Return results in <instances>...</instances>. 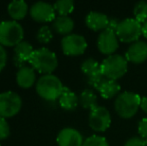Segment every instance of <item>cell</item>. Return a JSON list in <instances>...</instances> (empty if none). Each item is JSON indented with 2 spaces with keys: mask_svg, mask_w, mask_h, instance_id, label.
Returning <instances> with one entry per match:
<instances>
[{
  "mask_svg": "<svg viewBox=\"0 0 147 146\" xmlns=\"http://www.w3.org/2000/svg\"><path fill=\"white\" fill-rule=\"evenodd\" d=\"M119 22L117 19L114 18H109V22H108V26H107V29L112 30V31H116L118 25H119Z\"/></svg>",
  "mask_w": 147,
  "mask_h": 146,
  "instance_id": "4dcf8cb0",
  "label": "cell"
},
{
  "mask_svg": "<svg viewBox=\"0 0 147 146\" xmlns=\"http://www.w3.org/2000/svg\"><path fill=\"white\" fill-rule=\"evenodd\" d=\"M74 20L70 16H56L52 23L54 31L61 35H69L74 29Z\"/></svg>",
  "mask_w": 147,
  "mask_h": 146,
  "instance_id": "ac0fdd59",
  "label": "cell"
},
{
  "mask_svg": "<svg viewBox=\"0 0 147 146\" xmlns=\"http://www.w3.org/2000/svg\"><path fill=\"white\" fill-rule=\"evenodd\" d=\"M24 38V29L15 20L0 22V44L2 46L15 47Z\"/></svg>",
  "mask_w": 147,
  "mask_h": 146,
  "instance_id": "5b68a950",
  "label": "cell"
},
{
  "mask_svg": "<svg viewBox=\"0 0 147 146\" xmlns=\"http://www.w3.org/2000/svg\"><path fill=\"white\" fill-rule=\"evenodd\" d=\"M10 135V126L5 118L0 117V140L6 139Z\"/></svg>",
  "mask_w": 147,
  "mask_h": 146,
  "instance_id": "4316f807",
  "label": "cell"
},
{
  "mask_svg": "<svg viewBox=\"0 0 147 146\" xmlns=\"http://www.w3.org/2000/svg\"><path fill=\"white\" fill-rule=\"evenodd\" d=\"M123 146H146V143L140 136H133L128 139Z\"/></svg>",
  "mask_w": 147,
  "mask_h": 146,
  "instance_id": "f1b7e54d",
  "label": "cell"
},
{
  "mask_svg": "<svg viewBox=\"0 0 147 146\" xmlns=\"http://www.w3.org/2000/svg\"><path fill=\"white\" fill-rule=\"evenodd\" d=\"M100 68L105 78L117 81L123 77L128 70V61L125 56L113 54L107 56L100 63Z\"/></svg>",
  "mask_w": 147,
  "mask_h": 146,
  "instance_id": "277c9868",
  "label": "cell"
},
{
  "mask_svg": "<svg viewBox=\"0 0 147 146\" xmlns=\"http://www.w3.org/2000/svg\"><path fill=\"white\" fill-rule=\"evenodd\" d=\"M79 104L84 109L92 110L98 106V98L92 89H85L79 95Z\"/></svg>",
  "mask_w": 147,
  "mask_h": 146,
  "instance_id": "44dd1931",
  "label": "cell"
},
{
  "mask_svg": "<svg viewBox=\"0 0 147 146\" xmlns=\"http://www.w3.org/2000/svg\"><path fill=\"white\" fill-rule=\"evenodd\" d=\"M54 9L60 16H68L74 10V2L72 0H58L54 4Z\"/></svg>",
  "mask_w": 147,
  "mask_h": 146,
  "instance_id": "603a6c76",
  "label": "cell"
},
{
  "mask_svg": "<svg viewBox=\"0 0 147 146\" xmlns=\"http://www.w3.org/2000/svg\"><path fill=\"white\" fill-rule=\"evenodd\" d=\"M97 90H98L99 94L102 96V98H104V99H111V98L114 97L116 98L121 93L120 92L121 86L115 80H110L105 78L104 81L102 82V84L99 86V88Z\"/></svg>",
  "mask_w": 147,
  "mask_h": 146,
  "instance_id": "e0dca14e",
  "label": "cell"
},
{
  "mask_svg": "<svg viewBox=\"0 0 147 146\" xmlns=\"http://www.w3.org/2000/svg\"><path fill=\"white\" fill-rule=\"evenodd\" d=\"M141 97L131 91H123L115 98L114 110L118 116L123 119H130L138 112Z\"/></svg>",
  "mask_w": 147,
  "mask_h": 146,
  "instance_id": "6da1fadb",
  "label": "cell"
},
{
  "mask_svg": "<svg viewBox=\"0 0 147 146\" xmlns=\"http://www.w3.org/2000/svg\"><path fill=\"white\" fill-rule=\"evenodd\" d=\"M22 99L19 94L14 91H5L0 93V117L10 118L20 112Z\"/></svg>",
  "mask_w": 147,
  "mask_h": 146,
  "instance_id": "52a82bcc",
  "label": "cell"
},
{
  "mask_svg": "<svg viewBox=\"0 0 147 146\" xmlns=\"http://www.w3.org/2000/svg\"><path fill=\"white\" fill-rule=\"evenodd\" d=\"M88 124L95 132H104L111 125V114L104 106H97L89 112Z\"/></svg>",
  "mask_w": 147,
  "mask_h": 146,
  "instance_id": "ba28073f",
  "label": "cell"
},
{
  "mask_svg": "<svg viewBox=\"0 0 147 146\" xmlns=\"http://www.w3.org/2000/svg\"><path fill=\"white\" fill-rule=\"evenodd\" d=\"M33 52H34V49L29 42L24 40L21 41L19 44L14 47V64L19 68L26 66L25 63L29 62V59L32 56Z\"/></svg>",
  "mask_w": 147,
  "mask_h": 146,
  "instance_id": "5bb4252c",
  "label": "cell"
},
{
  "mask_svg": "<svg viewBox=\"0 0 147 146\" xmlns=\"http://www.w3.org/2000/svg\"><path fill=\"white\" fill-rule=\"evenodd\" d=\"M7 63V52L4 46L0 44V72L4 69Z\"/></svg>",
  "mask_w": 147,
  "mask_h": 146,
  "instance_id": "f546056e",
  "label": "cell"
},
{
  "mask_svg": "<svg viewBox=\"0 0 147 146\" xmlns=\"http://www.w3.org/2000/svg\"><path fill=\"white\" fill-rule=\"evenodd\" d=\"M56 142L58 146H82L84 139L77 129L73 127H65L58 132Z\"/></svg>",
  "mask_w": 147,
  "mask_h": 146,
  "instance_id": "7c38bea8",
  "label": "cell"
},
{
  "mask_svg": "<svg viewBox=\"0 0 147 146\" xmlns=\"http://www.w3.org/2000/svg\"><path fill=\"white\" fill-rule=\"evenodd\" d=\"M133 15L134 19L138 22L143 24L147 21V2L146 1H139L135 3L133 7Z\"/></svg>",
  "mask_w": 147,
  "mask_h": 146,
  "instance_id": "cb8c5ba5",
  "label": "cell"
},
{
  "mask_svg": "<svg viewBox=\"0 0 147 146\" xmlns=\"http://www.w3.org/2000/svg\"><path fill=\"white\" fill-rule=\"evenodd\" d=\"M144 141H145V143H146V146H147V140H144Z\"/></svg>",
  "mask_w": 147,
  "mask_h": 146,
  "instance_id": "836d02e7",
  "label": "cell"
},
{
  "mask_svg": "<svg viewBox=\"0 0 147 146\" xmlns=\"http://www.w3.org/2000/svg\"><path fill=\"white\" fill-rule=\"evenodd\" d=\"M115 33L121 42L132 44L142 35V24L134 18H126L119 22Z\"/></svg>",
  "mask_w": 147,
  "mask_h": 146,
  "instance_id": "8992f818",
  "label": "cell"
},
{
  "mask_svg": "<svg viewBox=\"0 0 147 146\" xmlns=\"http://www.w3.org/2000/svg\"><path fill=\"white\" fill-rule=\"evenodd\" d=\"M82 146H109V143L105 137L94 134L87 137Z\"/></svg>",
  "mask_w": 147,
  "mask_h": 146,
  "instance_id": "484cf974",
  "label": "cell"
},
{
  "mask_svg": "<svg viewBox=\"0 0 147 146\" xmlns=\"http://www.w3.org/2000/svg\"><path fill=\"white\" fill-rule=\"evenodd\" d=\"M30 16L33 20L41 23L53 22L56 18V11L52 4L44 1H38L35 2L30 7Z\"/></svg>",
  "mask_w": 147,
  "mask_h": 146,
  "instance_id": "30bf717a",
  "label": "cell"
},
{
  "mask_svg": "<svg viewBox=\"0 0 147 146\" xmlns=\"http://www.w3.org/2000/svg\"><path fill=\"white\" fill-rule=\"evenodd\" d=\"M7 11L13 20H21L28 13V4L24 0H13L8 4Z\"/></svg>",
  "mask_w": 147,
  "mask_h": 146,
  "instance_id": "d6986e66",
  "label": "cell"
},
{
  "mask_svg": "<svg viewBox=\"0 0 147 146\" xmlns=\"http://www.w3.org/2000/svg\"><path fill=\"white\" fill-rule=\"evenodd\" d=\"M58 100L61 108L68 111L74 110L79 104V97L68 87H64L63 92Z\"/></svg>",
  "mask_w": 147,
  "mask_h": 146,
  "instance_id": "ffe728a7",
  "label": "cell"
},
{
  "mask_svg": "<svg viewBox=\"0 0 147 146\" xmlns=\"http://www.w3.org/2000/svg\"><path fill=\"white\" fill-rule=\"evenodd\" d=\"M142 35L147 39V21L142 24Z\"/></svg>",
  "mask_w": 147,
  "mask_h": 146,
  "instance_id": "d6a6232c",
  "label": "cell"
},
{
  "mask_svg": "<svg viewBox=\"0 0 147 146\" xmlns=\"http://www.w3.org/2000/svg\"><path fill=\"white\" fill-rule=\"evenodd\" d=\"M140 109L147 114V96L141 97V102H140Z\"/></svg>",
  "mask_w": 147,
  "mask_h": 146,
  "instance_id": "1f68e13d",
  "label": "cell"
},
{
  "mask_svg": "<svg viewBox=\"0 0 147 146\" xmlns=\"http://www.w3.org/2000/svg\"><path fill=\"white\" fill-rule=\"evenodd\" d=\"M36 38L37 40L40 43L43 44H47L51 41V39L53 38V33L52 30L50 29V27L47 25H42L40 28L38 29L36 34Z\"/></svg>",
  "mask_w": 147,
  "mask_h": 146,
  "instance_id": "d4e9b609",
  "label": "cell"
},
{
  "mask_svg": "<svg viewBox=\"0 0 147 146\" xmlns=\"http://www.w3.org/2000/svg\"><path fill=\"white\" fill-rule=\"evenodd\" d=\"M125 58L128 62L133 64H141L147 60V43L143 40H138L130 44L126 50Z\"/></svg>",
  "mask_w": 147,
  "mask_h": 146,
  "instance_id": "4fadbf2b",
  "label": "cell"
},
{
  "mask_svg": "<svg viewBox=\"0 0 147 146\" xmlns=\"http://www.w3.org/2000/svg\"><path fill=\"white\" fill-rule=\"evenodd\" d=\"M65 86L57 76L53 74L43 75L36 82V92L41 98L47 101L59 99Z\"/></svg>",
  "mask_w": 147,
  "mask_h": 146,
  "instance_id": "7a4b0ae2",
  "label": "cell"
},
{
  "mask_svg": "<svg viewBox=\"0 0 147 146\" xmlns=\"http://www.w3.org/2000/svg\"><path fill=\"white\" fill-rule=\"evenodd\" d=\"M81 71L86 75V77H89L91 75H94L97 72L101 71L100 63L94 58H87L81 63Z\"/></svg>",
  "mask_w": 147,
  "mask_h": 146,
  "instance_id": "7402d4cb",
  "label": "cell"
},
{
  "mask_svg": "<svg viewBox=\"0 0 147 146\" xmlns=\"http://www.w3.org/2000/svg\"><path fill=\"white\" fill-rule=\"evenodd\" d=\"M62 51L67 56H78L85 52L87 48V41L80 34L71 33L66 35L61 40Z\"/></svg>",
  "mask_w": 147,
  "mask_h": 146,
  "instance_id": "9c48e42d",
  "label": "cell"
},
{
  "mask_svg": "<svg viewBox=\"0 0 147 146\" xmlns=\"http://www.w3.org/2000/svg\"><path fill=\"white\" fill-rule=\"evenodd\" d=\"M0 146H1V144H0Z\"/></svg>",
  "mask_w": 147,
  "mask_h": 146,
  "instance_id": "e575fe53",
  "label": "cell"
},
{
  "mask_svg": "<svg viewBox=\"0 0 147 146\" xmlns=\"http://www.w3.org/2000/svg\"><path fill=\"white\" fill-rule=\"evenodd\" d=\"M138 134L144 140H147V117L142 118L138 123Z\"/></svg>",
  "mask_w": 147,
  "mask_h": 146,
  "instance_id": "83f0119b",
  "label": "cell"
},
{
  "mask_svg": "<svg viewBox=\"0 0 147 146\" xmlns=\"http://www.w3.org/2000/svg\"><path fill=\"white\" fill-rule=\"evenodd\" d=\"M97 47L98 50L106 56L115 54V51L119 47V39L115 31L105 29L100 32L97 38Z\"/></svg>",
  "mask_w": 147,
  "mask_h": 146,
  "instance_id": "8fae6325",
  "label": "cell"
},
{
  "mask_svg": "<svg viewBox=\"0 0 147 146\" xmlns=\"http://www.w3.org/2000/svg\"><path fill=\"white\" fill-rule=\"evenodd\" d=\"M109 18L106 14L97 11H91L86 15L85 24L89 29L93 31H104L107 29Z\"/></svg>",
  "mask_w": 147,
  "mask_h": 146,
  "instance_id": "9a60e30c",
  "label": "cell"
},
{
  "mask_svg": "<svg viewBox=\"0 0 147 146\" xmlns=\"http://www.w3.org/2000/svg\"><path fill=\"white\" fill-rule=\"evenodd\" d=\"M29 64L34 70L46 75L52 74L53 71L57 68L58 59L53 51L45 47H41L34 50L29 59Z\"/></svg>",
  "mask_w": 147,
  "mask_h": 146,
  "instance_id": "3957f363",
  "label": "cell"
},
{
  "mask_svg": "<svg viewBox=\"0 0 147 146\" xmlns=\"http://www.w3.org/2000/svg\"><path fill=\"white\" fill-rule=\"evenodd\" d=\"M36 81V72L30 66H24L19 68L16 73V82L18 86L23 89H28L32 87Z\"/></svg>",
  "mask_w": 147,
  "mask_h": 146,
  "instance_id": "2e32d148",
  "label": "cell"
}]
</instances>
